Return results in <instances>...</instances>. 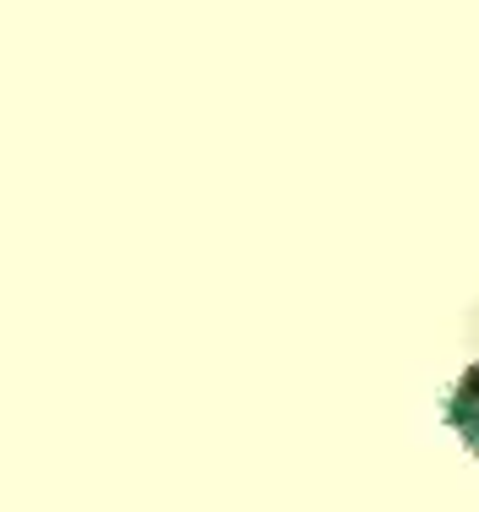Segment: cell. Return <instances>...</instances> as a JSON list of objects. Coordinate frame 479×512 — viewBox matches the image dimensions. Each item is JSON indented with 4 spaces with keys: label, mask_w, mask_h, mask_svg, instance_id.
<instances>
[{
    "label": "cell",
    "mask_w": 479,
    "mask_h": 512,
    "mask_svg": "<svg viewBox=\"0 0 479 512\" xmlns=\"http://www.w3.org/2000/svg\"><path fill=\"white\" fill-rule=\"evenodd\" d=\"M452 393H458L463 404H474V409H479V360H474V365H463V376H458V387H452Z\"/></svg>",
    "instance_id": "1"
}]
</instances>
